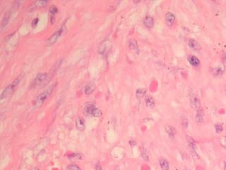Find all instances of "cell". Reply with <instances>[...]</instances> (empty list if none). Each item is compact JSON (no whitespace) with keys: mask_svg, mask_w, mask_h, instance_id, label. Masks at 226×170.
Here are the masks:
<instances>
[{"mask_svg":"<svg viewBox=\"0 0 226 170\" xmlns=\"http://www.w3.org/2000/svg\"><path fill=\"white\" fill-rule=\"evenodd\" d=\"M21 79H22V76L18 77L15 80L12 82V84L8 85L5 89H4V90H3L2 93H1V100L7 98V97H8L9 96L10 94L13 92V91L15 89L16 87L19 85V83H20Z\"/></svg>","mask_w":226,"mask_h":170,"instance_id":"1","label":"cell"},{"mask_svg":"<svg viewBox=\"0 0 226 170\" xmlns=\"http://www.w3.org/2000/svg\"><path fill=\"white\" fill-rule=\"evenodd\" d=\"M84 111L86 114L90 116H94V117H100L103 115V112L100 109L97 108L93 103H86L84 106Z\"/></svg>","mask_w":226,"mask_h":170,"instance_id":"2","label":"cell"},{"mask_svg":"<svg viewBox=\"0 0 226 170\" xmlns=\"http://www.w3.org/2000/svg\"><path fill=\"white\" fill-rule=\"evenodd\" d=\"M54 85H52L51 87H48L47 89H45V91H42L41 94H40L36 98V99H35V104L39 106V105L43 103L45 100L48 99V98L50 97V94L52 92L53 89H54Z\"/></svg>","mask_w":226,"mask_h":170,"instance_id":"3","label":"cell"},{"mask_svg":"<svg viewBox=\"0 0 226 170\" xmlns=\"http://www.w3.org/2000/svg\"><path fill=\"white\" fill-rule=\"evenodd\" d=\"M49 76L48 74L47 73H40L38 74L36 76V77L35 78L33 81V84L32 85V87H40V86L44 85V84L47 83V81L48 80Z\"/></svg>","mask_w":226,"mask_h":170,"instance_id":"4","label":"cell"},{"mask_svg":"<svg viewBox=\"0 0 226 170\" xmlns=\"http://www.w3.org/2000/svg\"><path fill=\"white\" fill-rule=\"evenodd\" d=\"M65 29H66V26H65V24H63L61 27L59 29V30L57 31H56L55 33L53 34L51 37L48 40V45H53L54 43H55L57 42V40L61 37V35L64 33V32L65 31Z\"/></svg>","mask_w":226,"mask_h":170,"instance_id":"5","label":"cell"},{"mask_svg":"<svg viewBox=\"0 0 226 170\" xmlns=\"http://www.w3.org/2000/svg\"><path fill=\"white\" fill-rule=\"evenodd\" d=\"M187 143H188V145H189V148H190V153H191L192 155L193 158L194 159H199V157L198 155L197 152L196 150V143H195L194 140L191 137V136L187 135Z\"/></svg>","mask_w":226,"mask_h":170,"instance_id":"6","label":"cell"},{"mask_svg":"<svg viewBox=\"0 0 226 170\" xmlns=\"http://www.w3.org/2000/svg\"><path fill=\"white\" fill-rule=\"evenodd\" d=\"M190 103L191 105L192 108H193L194 109H199L201 108V103L200 100H199V97H197V95L192 93L190 97Z\"/></svg>","mask_w":226,"mask_h":170,"instance_id":"7","label":"cell"},{"mask_svg":"<svg viewBox=\"0 0 226 170\" xmlns=\"http://www.w3.org/2000/svg\"><path fill=\"white\" fill-rule=\"evenodd\" d=\"M188 45L190 48L195 50V51H199L201 49V44L199 43L197 41L193 39V38H190V39H189Z\"/></svg>","mask_w":226,"mask_h":170,"instance_id":"8","label":"cell"},{"mask_svg":"<svg viewBox=\"0 0 226 170\" xmlns=\"http://www.w3.org/2000/svg\"><path fill=\"white\" fill-rule=\"evenodd\" d=\"M165 19L167 25H168V26H172L175 21V16L171 12L167 13V14H165Z\"/></svg>","mask_w":226,"mask_h":170,"instance_id":"9","label":"cell"},{"mask_svg":"<svg viewBox=\"0 0 226 170\" xmlns=\"http://www.w3.org/2000/svg\"><path fill=\"white\" fill-rule=\"evenodd\" d=\"M225 72V67L223 65L217 66V67L213 68V74L215 76H221Z\"/></svg>","mask_w":226,"mask_h":170,"instance_id":"10","label":"cell"},{"mask_svg":"<svg viewBox=\"0 0 226 170\" xmlns=\"http://www.w3.org/2000/svg\"><path fill=\"white\" fill-rule=\"evenodd\" d=\"M145 102H146V105L147 107L150 108V109H153L154 108L155 104V100L153 99V97L150 95H146L145 97Z\"/></svg>","mask_w":226,"mask_h":170,"instance_id":"11","label":"cell"},{"mask_svg":"<svg viewBox=\"0 0 226 170\" xmlns=\"http://www.w3.org/2000/svg\"><path fill=\"white\" fill-rule=\"evenodd\" d=\"M11 11H9L7 13V14L4 15V18H3L2 21H1V30L2 31L3 29H4V28L7 26V23H9V21L10 19V17H11Z\"/></svg>","mask_w":226,"mask_h":170,"instance_id":"12","label":"cell"},{"mask_svg":"<svg viewBox=\"0 0 226 170\" xmlns=\"http://www.w3.org/2000/svg\"><path fill=\"white\" fill-rule=\"evenodd\" d=\"M144 24L145 25L146 27L150 29L154 25V20L153 18L150 16H146V17L144 19Z\"/></svg>","mask_w":226,"mask_h":170,"instance_id":"13","label":"cell"},{"mask_svg":"<svg viewBox=\"0 0 226 170\" xmlns=\"http://www.w3.org/2000/svg\"><path fill=\"white\" fill-rule=\"evenodd\" d=\"M49 12H50V21H51L52 23H53L54 21V16L58 12V9H57V7L56 6L52 5L49 9Z\"/></svg>","mask_w":226,"mask_h":170,"instance_id":"14","label":"cell"},{"mask_svg":"<svg viewBox=\"0 0 226 170\" xmlns=\"http://www.w3.org/2000/svg\"><path fill=\"white\" fill-rule=\"evenodd\" d=\"M203 119H204V115H203V111L201 109H198L197 113L195 116V120H196V123H202L203 122Z\"/></svg>","mask_w":226,"mask_h":170,"instance_id":"15","label":"cell"},{"mask_svg":"<svg viewBox=\"0 0 226 170\" xmlns=\"http://www.w3.org/2000/svg\"><path fill=\"white\" fill-rule=\"evenodd\" d=\"M165 131H166L169 137H171V138H173L174 136L176 134V129L170 125H168L165 126Z\"/></svg>","mask_w":226,"mask_h":170,"instance_id":"16","label":"cell"},{"mask_svg":"<svg viewBox=\"0 0 226 170\" xmlns=\"http://www.w3.org/2000/svg\"><path fill=\"white\" fill-rule=\"evenodd\" d=\"M48 1H36L32 3V4L30 5V7H32V10L33 9L42 8V7H45L48 4Z\"/></svg>","mask_w":226,"mask_h":170,"instance_id":"17","label":"cell"},{"mask_svg":"<svg viewBox=\"0 0 226 170\" xmlns=\"http://www.w3.org/2000/svg\"><path fill=\"white\" fill-rule=\"evenodd\" d=\"M188 61L192 65L194 66V67H197L200 65V60H199V58L196 57L194 55H189L188 56Z\"/></svg>","mask_w":226,"mask_h":170,"instance_id":"18","label":"cell"},{"mask_svg":"<svg viewBox=\"0 0 226 170\" xmlns=\"http://www.w3.org/2000/svg\"><path fill=\"white\" fill-rule=\"evenodd\" d=\"M76 127L78 130L83 131L85 130V123L82 118H78L76 121Z\"/></svg>","mask_w":226,"mask_h":170,"instance_id":"19","label":"cell"},{"mask_svg":"<svg viewBox=\"0 0 226 170\" xmlns=\"http://www.w3.org/2000/svg\"><path fill=\"white\" fill-rule=\"evenodd\" d=\"M159 165H160V167L162 170H169L170 169L169 162H168V160L163 159V158H160L159 159Z\"/></svg>","mask_w":226,"mask_h":170,"instance_id":"20","label":"cell"},{"mask_svg":"<svg viewBox=\"0 0 226 170\" xmlns=\"http://www.w3.org/2000/svg\"><path fill=\"white\" fill-rule=\"evenodd\" d=\"M129 47L130 50L134 51H138V44H137V41L135 39H130L129 41Z\"/></svg>","mask_w":226,"mask_h":170,"instance_id":"21","label":"cell"},{"mask_svg":"<svg viewBox=\"0 0 226 170\" xmlns=\"http://www.w3.org/2000/svg\"><path fill=\"white\" fill-rule=\"evenodd\" d=\"M146 93V89H138L136 91V96L138 99H142L143 97H145Z\"/></svg>","mask_w":226,"mask_h":170,"instance_id":"22","label":"cell"},{"mask_svg":"<svg viewBox=\"0 0 226 170\" xmlns=\"http://www.w3.org/2000/svg\"><path fill=\"white\" fill-rule=\"evenodd\" d=\"M94 91V86L93 85H88L85 87L84 88V93L86 95H90L91 94H92Z\"/></svg>","mask_w":226,"mask_h":170,"instance_id":"23","label":"cell"},{"mask_svg":"<svg viewBox=\"0 0 226 170\" xmlns=\"http://www.w3.org/2000/svg\"><path fill=\"white\" fill-rule=\"evenodd\" d=\"M68 157L72 159H81V158H82V155L79 153H72Z\"/></svg>","mask_w":226,"mask_h":170,"instance_id":"24","label":"cell"},{"mask_svg":"<svg viewBox=\"0 0 226 170\" xmlns=\"http://www.w3.org/2000/svg\"><path fill=\"white\" fill-rule=\"evenodd\" d=\"M215 131H216L217 133H220L222 132L223 130L222 124H221V123L215 124Z\"/></svg>","mask_w":226,"mask_h":170,"instance_id":"25","label":"cell"},{"mask_svg":"<svg viewBox=\"0 0 226 170\" xmlns=\"http://www.w3.org/2000/svg\"><path fill=\"white\" fill-rule=\"evenodd\" d=\"M188 125H189L188 119H187V117L184 116V117L182 118V127L184 128H187V127H188Z\"/></svg>","mask_w":226,"mask_h":170,"instance_id":"26","label":"cell"},{"mask_svg":"<svg viewBox=\"0 0 226 170\" xmlns=\"http://www.w3.org/2000/svg\"><path fill=\"white\" fill-rule=\"evenodd\" d=\"M141 155H142L143 158H144V159H146V160H148V153L147 150H146L145 148H142V150H141Z\"/></svg>","mask_w":226,"mask_h":170,"instance_id":"27","label":"cell"},{"mask_svg":"<svg viewBox=\"0 0 226 170\" xmlns=\"http://www.w3.org/2000/svg\"><path fill=\"white\" fill-rule=\"evenodd\" d=\"M68 170H81L80 168L76 165H70L67 167Z\"/></svg>","mask_w":226,"mask_h":170,"instance_id":"28","label":"cell"},{"mask_svg":"<svg viewBox=\"0 0 226 170\" xmlns=\"http://www.w3.org/2000/svg\"><path fill=\"white\" fill-rule=\"evenodd\" d=\"M38 19H34V20L32 21V27H35V26H37V24H38Z\"/></svg>","mask_w":226,"mask_h":170,"instance_id":"29","label":"cell"},{"mask_svg":"<svg viewBox=\"0 0 226 170\" xmlns=\"http://www.w3.org/2000/svg\"><path fill=\"white\" fill-rule=\"evenodd\" d=\"M95 170H102L101 165H100L99 163L96 164V165H95Z\"/></svg>","mask_w":226,"mask_h":170,"instance_id":"30","label":"cell"},{"mask_svg":"<svg viewBox=\"0 0 226 170\" xmlns=\"http://www.w3.org/2000/svg\"><path fill=\"white\" fill-rule=\"evenodd\" d=\"M224 170H226V163L225 162V165H224Z\"/></svg>","mask_w":226,"mask_h":170,"instance_id":"31","label":"cell"},{"mask_svg":"<svg viewBox=\"0 0 226 170\" xmlns=\"http://www.w3.org/2000/svg\"><path fill=\"white\" fill-rule=\"evenodd\" d=\"M184 170H192V169H187V168H186V169H184Z\"/></svg>","mask_w":226,"mask_h":170,"instance_id":"32","label":"cell"},{"mask_svg":"<svg viewBox=\"0 0 226 170\" xmlns=\"http://www.w3.org/2000/svg\"><path fill=\"white\" fill-rule=\"evenodd\" d=\"M32 170H39V169H37V168H35V169H32Z\"/></svg>","mask_w":226,"mask_h":170,"instance_id":"33","label":"cell"},{"mask_svg":"<svg viewBox=\"0 0 226 170\" xmlns=\"http://www.w3.org/2000/svg\"><path fill=\"white\" fill-rule=\"evenodd\" d=\"M225 142H226V135H225Z\"/></svg>","mask_w":226,"mask_h":170,"instance_id":"34","label":"cell"}]
</instances>
